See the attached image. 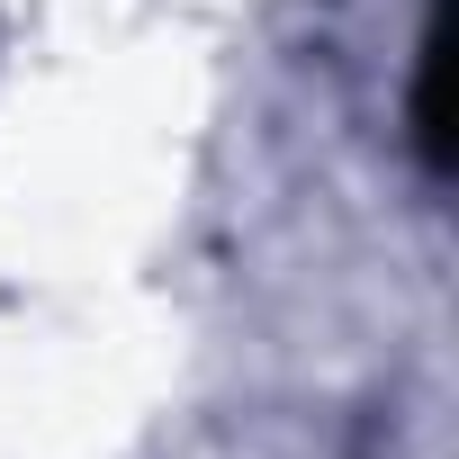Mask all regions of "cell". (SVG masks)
<instances>
[{
  "instance_id": "6da1fadb",
  "label": "cell",
  "mask_w": 459,
  "mask_h": 459,
  "mask_svg": "<svg viewBox=\"0 0 459 459\" xmlns=\"http://www.w3.org/2000/svg\"><path fill=\"white\" fill-rule=\"evenodd\" d=\"M441 73H450V46H441V10H432V28L414 46V153H423L432 180L450 171V100H441Z\"/></svg>"
}]
</instances>
